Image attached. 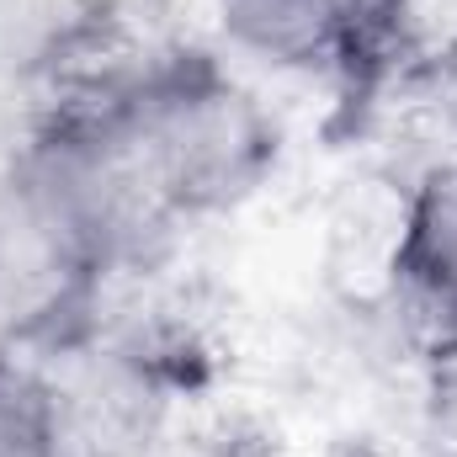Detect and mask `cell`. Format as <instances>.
I'll return each mask as SVG.
<instances>
[{
	"label": "cell",
	"mask_w": 457,
	"mask_h": 457,
	"mask_svg": "<svg viewBox=\"0 0 457 457\" xmlns=\"http://www.w3.org/2000/svg\"><path fill=\"white\" fill-rule=\"evenodd\" d=\"M96 112L112 117L133 170L176 228L250 208L277 181L287 149L277 107L208 48H160Z\"/></svg>",
	"instance_id": "cell-1"
},
{
	"label": "cell",
	"mask_w": 457,
	"mask_h": 457,
	"mask_svg": "<svg viewBox=\"0 0 457 457\" xmlns=\"http://www.w3.org/2000/svg\"><path fill=\"white\" fill-rule=\"evenodd\" d=\"M415 436H420V457H457V356L436 361L420 378Z\"/></svg>",
	"instance_id": "cell-6"
},
{
	"label": "cell",
	"mask_w": 457,
	"mask_h": 457,
	"mask_svg": "<svg viewBox=\"0 0 457 457\" xmlns=\"http://www.w3.org/2000/svg\"><path fill=\"white\" fill-rule=\"evenodd\" d=\"M107 271L16 176H0V345L59 351L96 330Z\"/></svg>",
	"instance_id": "cell-2"
},
{
	"label": "cell",
	"mask_w": 457,
	"mask_h": 457,
	"mask_svg": "<svg viewBox=\"0 0 457 457\" xmlns=\"http://www.w3.org/2000/svg\"><path fill=\"white\" fill-rule=\"evenodd\" d=\"M367 5H372V11H378V16H383V0H367Z\"/></svg>",
	"instance_id": "cell-7"
},
{
	"label": "cell",
	"mask_w": 457,
	"mask_h": 457,
	"mask_svg": "<svg viewBox=\"0 0 457 457\" xmlns=\"http://www.w3.org/2000/svg\"><path fill=\"white\" fill-rule=\"evenodd\" d=\"M213 43L282 80H356L378 64L367 0H197Z\"/></svg>",
	"instance_id": "cell-3"
},
{
	"label": "cell",
	"mask_w": 457,
	"mask_h": 457,
	"mask_svg": "<svg viewBox=\"0 0 457 457\" xmlns=\"http://www.w3.org/2000/svg\"><path fill=\"white\" fill-rule=\"evenodd\" d=\"M378 309L426 372L457 356V154L410 181L399 250Z\"/></svg>",
	"instance_id": "cell-4"
},
{
	"label": "cell",
	"mask_w": 457,
	"mask_h": 457,
	"mask_svg": "<svg viewBox=\"0 0 457 457\" xmlns=\"http://www.w3.org/2000/svg\"><path fill=\"white\" fill-rule=\"evenodd\" d=\"M0 457H75L59 383L43 351L0 345Z\"/></svg>",
	"instance_id": "cell-5"
}]
</instances>
